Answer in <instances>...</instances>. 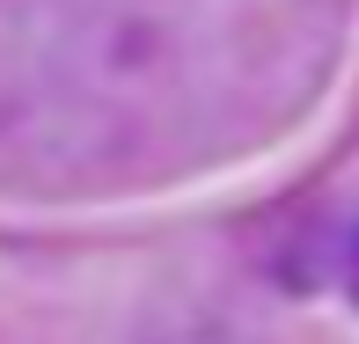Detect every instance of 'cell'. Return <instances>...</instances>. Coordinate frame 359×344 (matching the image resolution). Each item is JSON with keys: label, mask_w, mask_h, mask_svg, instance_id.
Segmentation results:
<instances>
[{"label": "cell", "mask_w": 359, "mask_h": 344, "mask_svg": "<svg viewBox=\"0 0 359 344\" xmlns=\"http://www.w3.org/2000/svg\"><path fill=\"white\" fill-rule=\"evenodd\" d=\"M352 301H359V242H352Z\"/></svg>", "instance_id": "1"}]
</instances>
